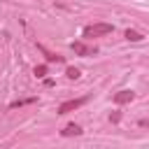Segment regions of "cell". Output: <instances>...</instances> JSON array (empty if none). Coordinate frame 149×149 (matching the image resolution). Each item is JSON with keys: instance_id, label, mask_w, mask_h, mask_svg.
I'll return each mask as SVG.
<instances>
[{"instance_id": "obj_1", "label": "cell", "mask_w": 149, "mask_h": 149, "mask_svg": "<svg viewBox=\"0 0 149 149\" xmlns=\"http://www.w3.org/2000/svg\"><path fill=\"white\" fill-rule=\"evenodd\" d=\"M114 28L112 23H91L84 28V37H102V35H109Z\"/></svg>"}, {"instance_id": "obj_2", "label": "cell", "mask_w": 149, "mask_h": 149, "mask_svg": "<svg viewBox=\"0 0 149 149\" xmlns=\"http://www.w3.org/2000/svg\"><path fill=\"white\" fill-rule=\"evenodd\" d=\"M88 102V95H84V98H72V100H65V102H61L58 105V114H68V112H74V109H79L81 105H86Z\"/></svg>"}, {"instance_id": "obj_3", "label": "cell", "mask_w": 149, "mask_h": 149, "mask_svg": "<svg viewBox=\"0 0 149 149\" xmlns=\"http://www.w3.org/2000/svg\"><path fill=\"white\" fill-rule=\"evenodd\" d=\"M70 47H72V51H74L77 56H95V54H98L95 47H88V44H84V42H72Z\"/></svg>"}, {"instance_id": "obj_4", "label": "cell", "mask_w": 149, "mask_h": 149, "mask_svg": "<svg viewBox=\"0 0 149 149\" xmlns=\"http://www.w3.org/2000/svg\"><path fill=\"white\" fill-rule=\"evenodd\" d=\"M133 98H135V93H133V91H128V88H126V91L114 93V102H116V105H126V102H130Z\"/></svg>"}, {"instance_id": "obj_5", "label": "cell", "mask_w": 149, "mask_h": 149, "mask_svg": "<svg viewBox=\"0 0 149 149\" xmlns=\"http://www.w3.org/2000/svg\"><path fill=\"white\" fill-rule=\"evenodd\" d=\"M37 49H40V51H42V54L47 56V61H49V63H63V56H61V54H54V51L44 49L42 44H37Z\"/></svg>"}, {"instance_id": "obj_6", "label": "cell", "mask_w": 149, "mask_h": 149, "mask_svg": "<svg viewBox=\"0 0 149 149\" xmlns=\"http://www.w3.org/2000/svg\"><path fill=\"white\" fill-rule=\"evenodd\" d=\"M84 130H81V126H77V123H68L65 128H63V137H72V135H81Z\"/></svg>"}, {"instance_id": "obj_7", "label": "cell", "mask_w": 149, "mask_h": 149, "mask_svg": "<svg viewBox=\"0 0 149 149\" xmlns=\"http://www.w3.org/2000/svg\"><path fill=\"white\" fill-rule=\"evenodd\" d=\"M123 37H126L128 42H142V40H144V35H142V33H137V30H130V28L126 30V35H123Z\"/></svg>"}, {"instance_id": "obj_8", "label": "cell", "mask_w": 149, "mask_h": 149, "mask_svg": "<svg viewBox=\"0 0 149 149\" xmlns=\"http://www.w3.org/2000/svg\"><path fill=\"white\" fill-rule=\"evenodd\" d=\"M30 102H37V98L33 95V98H23V100H16V102H12V105H9V109H16V107H26V105H30Z\"/></svg>"}, {"instance_id": "obj_9", "label": "cell", "mask_w": 149, "mask_h": 149, "mask_svg": "<svg viewBox=\"0 0 149 149\" xmlns=\"http://www.w3.org/2000/svg\"><path fill=\"white\" fill-rule=\"evenodd\" d=\"M65 74H68V79H79V74H81V72H79L77 68H68V70H65Z\"/></svg>"}, {"instance_id": "obj_10", "label": "cell", "mask_w": 149, "mask_h": 149, "mask_svg": "<svg viewBox=\"0 0 149 149\" xmlns=\"http://www.w3.org/2000/svg\"><path fill=\"white\" fill-rule=\"evenodd\" d=\"M47 74V65H37L35 68V77H44Z\"/></svg>"}, {"instance_id": "obj_11", "label": "cell", "mask_w": 149, "mask_h": 149, "mask_svg": "<svg viewBox=\"0 0 149 149\" xmlns=\"http://www.w3.org/2000/svg\"><path fill=\"white\" fill-rule=\"evenodd\" d=\"M119 119H121V116H119V112H114V114H109V121H114V123H116Z\"/></svg>"}, {"instance_id": "obj_12", "label": "cell", "mask_w": 149, "mask_h": 149, "mask_svg": "<svg viewBox=\"0 0 149 149\" xmlns=\"http://www.w3.org/2000/svg\"><path fill=\"white\" fill-rule=\"evenodd\" d=\"M140 126H144V128H149V119H142V121H140Z\"/></svg>"}]
</instances>
